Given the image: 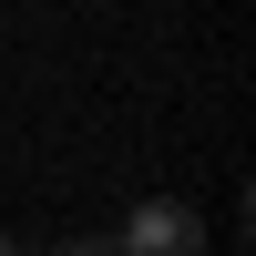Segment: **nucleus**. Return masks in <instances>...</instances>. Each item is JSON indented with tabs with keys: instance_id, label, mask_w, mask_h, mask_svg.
Returning a JSON list of instances; mask_svg holds the SVG:
<instances>
[{
	"instance_id": "obj_3",
	"label": "nucleus",
	"mask_w": 256,
	"mask_h": 256,
	"mask_svg": "<svg viewBox=\"0 0 256 256\" xmlns=\"http://www.w3.org/2000/svg\"><path fill=\"white\" fill-rule=\"evenodd\" d=\"M0 256H10V236H0Z\"/></svg>"
},
{
	"instance_id": "obj_1",
	"label": "nucleus",
	"mask_w": 256,
	"mask_h": 256,
	"mask_svg": "<svg viewBox=\"0 0 256 256\" xmlns=\"http://www.w3.org/2000/svg\"><path fill=\"white\" fill-rule=\"evenodd\" d=\"M123 256H205V216L195 205H174V195H144L134 216H123Z\"/></svg>"
},
{
	"instance_id": "obj_2",
	"label": "nucleus",
	"mask_w": 256,
	"mask_h": 256,
	"mask_svg": "<svg viewBox=\"0 0 256 256\" xmlns=\"http://www.w3.org/2000/svg\"><path fill=\"white\" fill-rule=\"evenodd\" d=\"M52 256H123V246H113V236H62Z\"/></svg>"
}]
</instances>
